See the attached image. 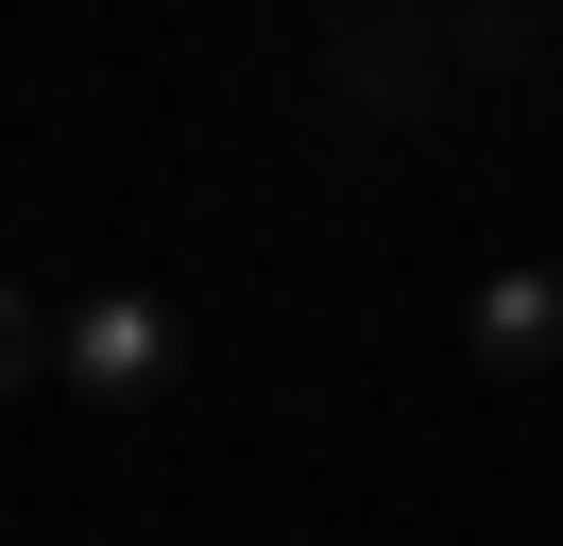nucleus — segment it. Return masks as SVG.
Wrapping results in <instances>:
<instances>
[{
	"label": "nucleus",
	"instance_id": "3",
	"mask_svg": "<svg viewBox=\"0 0 563 546\" xmlns=\"http://www.w3.org/2000/svg\"><path fill=\"white\" fill-rule=\"evenodd\" d=\"M35 359H52V341H35V307L0 291V393H18V375H35Z\"/></svg>",
	"mask_w": 563,
	"mask_h": 546
},
{
	"label": "nucleus",
	"instance_id": "1",
	"mask_svg": "<svg viewBox=\"0 0 563 546\" xmlns=\"http://www.w3.org/2000/svg\"><path fill=\"white\" fill-rule=\"evenodd\" d=\"M52 375H69L86 410H137V393H172V375H188V325H172L154 291H86L69 325H52Z\"/></svg>",
	"mask_w": 563,
	"mask_h": 546
},
{
	"label": "nucleus",
	"instance_id": "2",
	"mask_svg": "<svg viewBox=\"0 0 563 546\" xmlns=\"http://www.w3.org/2000/svg\"><path fill=\"white\" fill-rule=\"evenodd\" d=\"M478 375H563V273H478Z\"/></svg>",
	"mask_w": 563,
	"mask_h": 546
}]
</instances>
